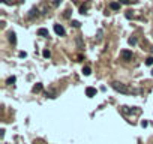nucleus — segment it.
Segmentation results:
<instances>
[{
	"label": "nucleus",
	"instance_id": "nucleus-1",
	"mask_svg": "<svg viewBox=\"0 0 153 144\" xmlns=\"http://www.w3.org/2000/svg\"><path fill=\"white\" fill-rule=\"evenodd\" d=\"M113 86V89L114 90H117V92H120V93H129V89L125 86V84H122V83H119V81H114L111 84Z\"/></svg>",
	"mask_w": 153,
	"mask_h": 144
},
{
	"label": "nucleus",
	"instance_id": "nucleus-2",
	"mask_svg": "<svg viewBox=\"0 0 153 144\" xmlns=\"http://www.w3.org/2000/svg\"><path fill=\"white\" fill-rule=\"evenodd\" d=\"M120 56H122V59H123L125 62L132 60V53H131V51H128V50H123L122 53H120Z\"/></svg>",
	"mask_w": 153,
	"mask_h": 144
},
{
	"label": "nucleus",
	"instance_id": "nucleus-3",
	"mask_svg": "<svg viewBox=\"0 0 153 144\" xmlns=\"http://www.w3.org/2000/svg\"><path fill=\"white\" fill-rule=\"evenodd\" d=\"M54 32H56L59 36H63L65 35V29H63V26H60V24H54Z\"/></svg>",
	"mask_w": 153,
	"mask_h": 144
},
{
	"label": "nucleus",
	"instance_id": "nucleus-4",
	"mask_svg": "<svg viewBox=\"0 0 153 144\" xmlns=\"http://www.w3.org/2000/svg\"><path fill=\"white\" fill-rule=\"evenodd\" d=\"M86 95H87L89 98H93L96 95V89H93V87H87L86 89Z\"/></svg>",
	"mask_w": 153,
	"mask_h": 144
},
{
	"label": "nucleus",
	"instance_id": "nucleus-5",
	"mask_svg": "<svg viewBox=\"0 0 153 144\" xmlns=\"http://www.w3.org/2000/svg\"><path fill=\"white\" fill-rule=\"evenodd\" d=\"M38 35L39 36H44V38H48L50 36V33H48V30H47V29H39L38 30Z\"/></svg>",
	"mask_w": 153,
	"mask_h": 144
},
{
	"label": "nucleus",
	"instance_id": "nucleus-6",
	"mask_svg": "<svg viewBox=\"0 0 153 144\" xmlns=\"http://www.w3.org/2000/svg\"><path fill=\"white\" fill-rule=\"evenodd\" d=\"M9 42H11L12 45L17 44V38H15V33H14V32H11V33H9Z\"/></svg>",
	"mask_w": 153,
	"mask_h": 144
},
{
	"label": "nucleus",
	"instance_id": "nucleus-7",
	"mask_svg": "<svg viewBox=\"0 0 153 144\" xmlns=\"http://www.w3.org/2000/svg\"><path fill=\"white\" fill-rule=\"evenodd\" d=\"M110 8H111V9H114V11H117V9H120V3L111 2V3H110Z\"/></svg>",
	"mask_w": 153,
	"mask_h": 144
},
{
	"label": "nucleus",
	"instance_id": "nucleus-8",
	"mask_svg": "<svg viewBox=\"0 0 153 144\" xmlns=\"http://www.w3.org/2000/svg\"><path fill=\"white\" fill-rule=\"evenodd\" d=\"M41 90H42V84H41V83H38L36 86L33 87V92H35V93H39Z\"/></svg>",
	"mask_w": 153,
	"mask_h": 144
},
{
	"label": "nucleus",
	"instance_id": "nucleus-9",
	"mask_svg": "<svg viewBox=\"0 0 153 144\" xmlns=\"http://www.w3.org/2000/svg\"><path fill=\"white\" fill-rule=\"evenodd\" d=\"M83 74H84V75H90V74H92V69H90V66H86V68L83 69Z\"/></svg>",
	"mask_w": 153,
	"mask_h": 144
},
{
	"label": "nucleus",
	"instance_id": "nucleus-10",
	"mask_svg": "<svg viewBox=\"0 0 153 144\" xmlns=\"http://www.w3.org/2000/svg\"><path fill=\"white\" fill-rule=\"evenodd\" d=\"M15 81H17V78H15V77H9L8 80H6V83H8V84H14Z\"/></svg>",
	"mask_w": 153,
	"mask_h": 144
},
{
	"label": "nucleus",
	"instance_id": "nucleus-11",
	"mask_svg": "<svg viewBox=\"0 0 153 144\" xmlns=\"http://www.w3.org/2000/svg\"><path fill=\"white\" fill-rule=\"evenodd\" d=\"M42 56H44L45 59H48V57L51 56V53H50V50H44V51H42Z\"/></svg>",
	"mask_w": 153,
	"mask_h": 144
},
{
	"label": "nucleus",
	"instance_id": "nucleus-12",
	"mask_svg": "<svg viewBox=\"0 0 153 144\" xmlns=\"http://www.w3.org/2000/svg\"><path fill=\"white\" fill-rule=\"evenodd\" d=\"M146 65L152 66V65H153V57H147V59H146Z\"/></svg>",
	"mask_w": 153,
	"mask_h": 144
},
{
	"label": "nucleus",
	"instance_id": "nucleus-13",
	"mask_svg": "<svg viewBox=\"0 0 153 144\" xmlns=\"http://www.w3.org/2000/svg\"><path fill=\"white\" fill-rule=\"evenodd\" d=\"M128 42H129V45H135L137 44V38H131Z\"/></svg>",
	"mask_w": 153,
	"mask_h": 144
},
{
	"label": "nucleus",
	"instance_id": "nucleus-14",
	"mask_svg": "<svg viewBox=\"0 0 153 144\" xmlns=\"http://www.w3.org/2000/svg\"><path fill=\"white\" fill-rule=\"evenodd\" d=\"M87 8H89V3L86 5V6H81V9H80V12H81V14H84V12L87 11Z\"/></svg>",
	"mask_w": 153,
	"mask_h": 144
},
{
	"label": "nucleus",
	"instance_id": "nucleus-15",
	"mask_svg": "<svg viewBox=\"0 0 153 144\" xmlns=\"http://www.w3.org/2000/svg\"><path fill=\"white\" fill-rule=\"evenodd\" d=\"M77 44L80 48H83V42H81V38H77Z\"/></svg>",
	"mask_w": 153,
	"mask_h": 144
},
{
	"label": "nucleus",
	"instance_id": "nucleus-16",
	"mask_svg": "<svg viewBox=\"0 0 153 144\" xmlns=\"http://www.w3.org/2000/svg\"><path fill=\"white\" fill-rule=\"evenodd\" d=\"M72 26H74V27H80L81 23H80V21H72Z\"/></svg>",
	"mask_w": 153,
	"mask_h": 144
},
{
	"label": "nucleus",
	"instance_id": "nucleus-17",
	"mask_svg": "<svg viewBox=\"0 0 153 144\" xmlns=\"http://www.w3.org/2000/svg\"><path fill=\"white\" fill-rule=\"evenodd\" d=\"M101 38H102V30H99V32H98V41H99Z\"/></svg>",
	"mask_w": 153,
	"mask_h": 144
},
{
	"label": "nucleus",
	"instance_id": "nucleus-18",
	"mask_svg": "<svg viewBox=\"0 0 153 144\" xmlns=\"http://www.w3.org/2000/svg\"><path fill=\"white\" fill-rule=\"evenodd\" d=\"M141 126H143V128H146V126H147V122L143 120V122H141Z\"/></svg>",
	"mask_w": 153,
	"mask_h": 144
},
{
	"label": "nucleus",
	"instance_id": "nucleus-19",
	"mask_svg": "<svg viewBox=\"0 0 153 144\" xmlns=\"http://www.w3.org/2000/svg\"><path fill=\"white\" fill-rule=\"evenodd\" d=\"M26 56H27V54H26L24 51H21V53H20V57H26Z\"/></svg>",
	"mask_w": 153,
	"mask_h": 144
},
{
	"label": "nucleus",
	"instance_id": "nucleus-20",
	"mask_svg": "<svg viewBox=\"0 0 153 144\" xmlns=\"http://www.w3.org/2000/svg\"><path fill=\"white\" fill-rule=\"evenodd\" d=\"M152 77H153V71H152Z\"/></svg>",
	"mask_w": 153,
	"mask_h": 144
}]
</instances>
